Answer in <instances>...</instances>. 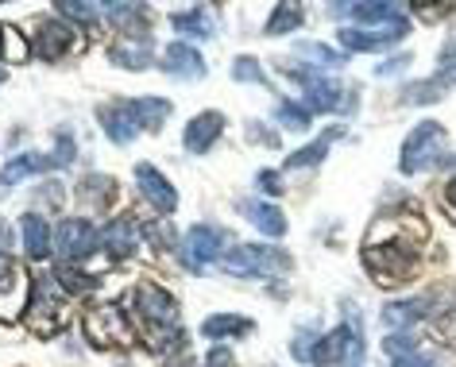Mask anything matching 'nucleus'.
Masks as SVG:
<instances>
[{"label":"nucleus","instance_id":"obj_1","mask_svg":"<svg viewBox=\"0 0 456 367\" xmlns=\"http://www.w3.org/2000/svg\"><path fill=\"white\" fill-rule=\"evenodd\" d=\"M363 360V337L356 325H340L333 332H325L322 340L314 344L310 360L305 363H317V367H360Z\"/></svg>","mask_w":456,"mask_h":367},{"label":"nucleus","instance_id":"obj_2","mask_svg":"<svg viewBox=\"0 0 456 367\" xmlns=\"http://www.w3.org/2000/svg\"><path fill=\"white\" fill-rule=\"evenodd\" d=\"M290 267V256L279 248L267 244H244L224 256V271L228 274H259V279H271V274H282Z\"/></svg>","mask_w":456,"mask_h":367},{"label":"nucleus","instance_id":"obj_3","mask_svg":"<svg viewBox=\"0 0 456 367\" xmlns=\"http://www.w3.org/2000/svg\"><path fill=\"white\" fill-rule=\"evenodd\" d=\"M441 143H444V128H441V124H433V120L418 124V128L406 135V143H403V159H398L403 175H418V170H426V167L437 163Z\"/></svg>","mask_w":456,"mask_h":367},{"label":"nucleus","instance_id":"obj_4","mask_svg":"<svg viewBox=\"0 0 456 367\" xmlns=\"http://www.w3.org/2000/svg\"><path fill=\"white\" fill-rule=\"evenodd\" d=\"M363 259H368V267H371V279H379L383 286H395L414 274V256L406 251V244H395V240H383L375 251L368 248Z\"/></svg>","mask_w":456,"mask_h":367},{"label":"nucleus","instance_id":"obj_5","mask_svg":"<svg viewBox=\"0 0 456 367\" xmlns=\"http://www.w3.org/2000/svg\"><path fill=\"white\" fill-rule=\"evenodd\" d=\"M54 244H59V256L66 263H82V259H89L101 248V236H97L94 224L82 221V216H66V221L59 224Z\"/></svg>","mask_w":456,"mask_h":367},{"label":"nucleus","instance_id":"obj_6","mask_svg":"<svg viewBox=\"0 0 456 367\" xmlns=\"http://www.w3.org/2000/svg\"><path fill=\"white\" fill-rule=\"evenodd\" d=\"M224 232H221V228H209V224H193L190 228V232H186V240H182V248H186V251H182V259H186V267L190 271H205V267H209V263L213 259H221V251H224Z\"/></svg>","mask_w":456,"mask_h":367},{"label":"nucleus","instance_id":"obj_7","mask_svg":"<svg viewBox=\"0 0 456 367\" xmlns=\"http://www.w3.org/2000/svg\"><path fill=\"white\" fill-rule=\"evenodd\" d=\"M89 340L97 344V348H120V344L132 340V329L128 321H124L120 306H101L97 314H89Z\"/></svg>","mask_w":456,"mask_h":367},{"label":"nucleus","instance_id":"obj_8","mask_svg":"<svg viewBox=\"0 0 456 367\" xmlns=\"http://www.w3.org/2000/svg\"><path fill=\"white\" fill-rule=\"evenodd\" d=\"M135 186H140V193H143V198L151 201L163 216H170V213L178 209L175 186H170V182L163 178V170H155L151 163H140V167H135Z\"/></svg>","mask_w":456,"mask_h":367},{"label":"nucleus","instance_id":"obj_9","mask_svg":"<svg viewBox=\"0 0 456 367\" xmlns=\"http://www.w3.org/2000/svg\"><path fill=\"white\" fill-rule=\"evenodd\" d=\"M406 36V20L398 24H387V28H375V31H360V28H340V47L345 51H379V47H391Z\"/></svg>","mask_w":456,"mask_h":367},{"label":"nucleus","instance_id":"obj_10","mask_svg":"<svg viewBox=\"0 0 456 367\" xmlns=\"http://www.w3.org/2000/svg\"><path fill=\"white\" fill-rule=\"evenodd\" d=\"M135 309L151 321V325H175L178 321V306H175V298H170L163 286H155V282H147L140 286V294H135Z\"/></svg>","mask_w":456,"mask_h":367},{"label":"nucleus","instance_id":"obj_11","mask_svg":"<svg viewBox=\"0 0 456 367\" xmlns=\"http://www.w3.org/2000/svg\"><path fill=\"white\" fill-rule=\"evenodd\" d=\"M221 132H224V117L209 109V112H201V117H193L186 124V132H182V143H186V151L205 155L216 140H221Z\"/></svg>","mask_w":456,"mask_h":367},{"label":"nucleus","instance_id":"obj_12","mask_svg":"<svg viewBox=\"0 0 456 367\" xmlns=\"http://www.w3.org/2000/svg\"><path fill=\"white\" fill-rule=\"evenodd\" d=\"M74 47V31L70 24H59V20H39V28H36V54L39 59H62L66 51Z\"/></svg>","mask_w":456,"mask_h":367},{"label":"nucleus","instance_id":"obj_13","mask_svg":"<svg viewBox=\"0 0 456 367\" xmlns=\"http://www.w3.org/2000/svg\"><path fill=\"white\" fill-rule=\"evenodd\" d=\"M163 70L170 77H182V82H198V77H205V62L190 43H170L163 51Z\"/></svg>","mask_w":456,"mask_h":367},{"label":"nucleus","instance_id":"obj_14","mask_svg":"<svg viewBox=\"0 0 456 367\" xmlns=\"http://www.w3.org/2000/svg\"><path fill=\"white\" fill-rule=\"evenodd\" d=\"M101 128L109 132V140L112 143H132L135 135H140V120H135V112L128 101H120V105H112V109H101Z\"/></svg>","mask_w":456,"mask_h":367},{"label":"nucleus","instance_id":"obj_15","mask_svg":"<svg viewBox=\"0 0 456 367\" xmlns=\"http://www.w3.org/2000/svg\"><path fill=\"white\" fill-rule=\"evenodd\" d=\"M333 12H345L348 20H356V24H368V28H387V24H398V20H403V8L387 4V0H379V4H348V8L337 4Z\"/></svg>","mask_w":456,"mask_h":367},{"label":"nucleus","instance_id":"obj_16","mask_svg":"<svg viewBox=\"0 0 456 367\" xmlns=\"http://www.w3.org/2000/svg\"><path fill=\"white\" fill-rule=\"evenodd\" d=\"M298 77L305 86V109H310V117L314 112H329V109L340 105V86L337 82H329V77H314V74H298Z\"/></svg>","mask_w":456,"mask_h":367},{"label":"nucleus","instance_id":"obj_17","mask_svg":"<svg viewBox=\"0 0 456 367\" xmlns=\"http://www.w3.org/2000/svg\"><path fill=\"white\" fill-rule=\"evenodd\" d=\"M59 167V159L54 155H16L12 163H4V170H0V182L4 186H16V182H24V178H31V175H43V170H54Z\"/></svg>","mask_w":456,"mask_h":367},{"label":"nucleus","instance_id":"obj_18","mask_svg":"<svg viewBox=\"0 0 456 367\" xmlns=\"http://www.w3.org/2000/svg\"><path fill=\"white\" fill-rule=\"evenodd\" d=\"M135 240H140V232H135V224L128 221V216H117V221L105 224V232H101V248L109 251V256H132L135 251Z\"/></svg>","mask_w":456,"mask_h":367},{"label":"nucleus","instance_id":"obj_19","mask_svg":"<svg viewBox=\"0 0 456 367\" xmlns=\"http://www.w3.org/2000/svg\"><path fill=\"white\" fill-rule=\"evenodd\" d=\"M240 213L252 221L264 236H287V216H282V209H275L271 201H244Z\"/></svg>","mask_w":456,"mask_h":367},{"label":"nucleus","instance_id":"obj_20","mask_svg":"<svg viewBox=\"0 0 456 367\" xmlns=\"http://www.w3.org/2000/svg\"><path fill=\"white\" fill-rule=\"evenodd\" d=\"M201 332L209 340H232V337H248V332H256V325L248 317H236V314H213V317H205Z\"/></svg>","mask_w":456,"mask_h":367},{"label":"nucleus","instance_id":"obj_21","mask_svg":"<svg viewBox=\"0 0 456 367\" xmlns=\"http://www.w3.org/2000/svg\"><path fill=\"white\" fill-rule=\"evenodd\" d=\"M170 24H175V31H182V36H190V39H209L213 36V12L205 4L198 8H186V12H175L170 16Z\"/></svg>","mask_w":456,"mask_h":367},{"label":"nucleus","instance_id":"obj_22","mask_svg":"<svg viewBox=\"0 0 456 367\" xmlns=\"http://www.w3.org/2000/svg\"><path fill=\"white\" fill-rule=\"evenodd\" d=\"M20 228H24V248H28V256L31 259H47V251H51V228L43 216L36 213H28L24 221H20Z\"/></svg>","mask_w":456,"mask_h":367},{"label":"nucleus","instance_id":"obj_23","mask_svg":"<svg viewBox=\"0 0 456 367\" xmlns=\"http://www.w3.org/2000/svg\"><path fill=\"white\" fill-rule=\"evenodd\" d=\"M421 314H426V302H421V298H414V302H391L383 309V325L391 332H406L410 325H418Z\"/></svg>","mask_w":456,"mask_h":367},{"label":"nucleus","instance_id":"obj_24","mask_svg":"<svg viewBox=\"0 0 456 367\" xmlns=\"http://www.w3.org/2000/svg\"><path fill=\"white\" fill-rule=\"evenodd\" d=\"M140 128H163L167 124V112H170V101H159V97H140V101H128Z\"/></svg>","mask_w":456,"mask_h":367},{"label":"nucleus","instance_id":"obj_25","mask_svg":"<svg viewBox=\"0 0 456 367\" xmlns=\"http://www.w3.org/2000/svg\"><path fill=\"white\" fill-rule=\"evenodd\" d=\"M337 135H340V128H329V132L322 135V140H314L310 147H302V151H294V155H290V159H287V163H282V167H287V170H302V167H314V163H322V159H325V151H329V143H333Z\"/></svg>","mask_w":456,"mask_h":367},{"label":"nucleus","instance_id":"obj_26","mask_svg":"<svg viewBox=\"0 0 456 367\" xmlns=\"http://www.w3.org/2000/svg\"><path fill=\"white\" fill-rule=\"evenodd\" d=\"M305 24V12H302V4H282L271 12L267 20V36H287V31H298Z\"/></svg>","mask_w":456,"mask_h":367},{"label":"nucleus","instance_id":"obj_27","mask_svg":"<svg viewBox=\"0 0 456 367\" xmlns=\"http://www.w3.org/2000/svg\"><path fill=\"white\" fill-rule=\"evenodd\" d=\"M275 124H282L287 132H305V128H310V109H305V105H294V101H279Z\"/></svg>","mask_w":456,"mask_h":367},{"label":"nucleus","instance_id":"obj_28","mask_svg":"<svg viewBox=\"0 0 456 367\" xmlns=\"http://www.w3.org/2000/svg\"><path fill=\"white\" fill-rule=\"evenodd\" d=\"M298 54L305 62H317V66H340L348 62V54H337L333 47H325V43H298Z\"/></svg>","mask_w":456,"mask_h":367},{"label":"nucleus","instance_id":"obj_29","mask_svg":"<svg viewBox=\"0 0 456 367\" xmlns=\"http://www.w3.org/2000/svg\"><path fill=\"white\" fill-rule=\"evenodd\" d=\"M437 97H441V82H437V77H433V82H414V86L403 89L406 105H429V101H437Z\"/></svg>","mask_w":456,"mask_h":367},{"label":"nucleus","instance_id":"obj_30","mask_svg":"<svg viewBox=\"0 0 456 367\" xmlns=\"http://www.w3.org/2000/svg\"><path fill=\"white\" fill-rule=\"evenodd\" d=\"M59 12H62L66 20H77V24H97V16L105 12V8H97V4H82V0H62Z\"/></svg>","mask_w":456,"mask_h":367},{"label":"nucleus","instance_id":"obj_31","mask_svg":"<svg viewBox=\"0 0 456 367\" xmlns=\"http://www.w3.org/2000/svg\"><path fill=\"white\" fill-rule=\"evenodd\" d=\"M112 62L128 66V70H143V66H151V51L147 47H117L112 51Z\"/></svg>","mask_w":456,"mask_h":367},{"label":"nucleus","instance_id":"obj_32","mask_svg":"<svg viewBox=\"0 0 456 367\" xmlns=\"http://www.w3.org/2000/svg\"><path fill=\"white\" fill-rule=\"evenodd\" d=\"M0 59H12V62H20V59H28V51H24V43H20L12 31H8L4 24H0Z\"/></svg>","mask_w":456,"mask_h":367},{"label":"nucleus","instance_id":"obj_33","mask_svg":"<svg viewBox=\"0 0 456 367\" xmlns=\"http://www.w3.org/2000/svg\"><path fill=\"white\" fill-rule=\"evenodd\" d=\"M232 77L236 82H256V86H264V70H259V62L256 59H236V66H232Z\"/></svg>","mask_w":456,"mask_h":367},{"label":"nucleus","instance_id":"obj_34","mask_svg":"<svg viewBox=\"0 0 456 367\" xmlns=\"http://www.w3.org/2000/svg\"><path fill=\"white\" fill-rule=\"evenodd\" d=\"M54 279H59V286L62 290H89V286H97V279H89V274H77V271H66V267H59V274H54Z\"/></svg>","mask_w":456,"mask_h":367},{"label":"nucleus","instance_id":"obj_35","mask_svg":"<svg viewBox=\"0 0 456 367\" xmlns=\"http://www.w3.org/2000/svg\"><path fill=\"white\" fill-rule=\"evenodd\" d=\"M383 348H387V352H398V355H410V352L418 348V340H414V337H398V332H395V337L383 340Z\"/></svg>","mask_w":456,"mask_h":367},{"label":"nucleus","instance_id":"obj_36","mask_svg":"<svg viewBox=\"0 0 456 367\" xmlns=\"http://www.w3.org/2000/svg\"><path fill=\"white\" fill-rule=\"evenodd\" d=\"M395 367H437V360L426 355V352H410V355H398Z\"/></svg>","mask_w":456,"mask_h":367},{"label":"nucleus","instance_id":"obj_37","mask_svg":"<svg viewBox=\"0 0 456 367\" xmlns=\"http://www.w3.org/2000/svg\"><path fill=\"white\" fill-rule=\"evenodd\" d=\"M259 190H267V193H282V182L275 170H259Z\"/></svg>","mask_w":456,"mask_h":367},{"label":"nucleus","instance_id":"obj_38","mask_svg":"<svg viewBox=\"0 0 456 367\" xmlns=\"http://www.w3.org/2000/svg\"><path fill=\"white\" fill-rule=\"evenodd\" d=\"M403 66H410V54H398V59H391V62H383V66H375V74H379V77H387V74L403 70Z\"/></svg>","mask_w":456,"mask_h":367},{"label":"nucleus","instance_id":"obj_39","mask_svg":"<svg viewBox=\"0 0 456 367\" xmlns=\"http://www.w3.org/2000/svg\"><path fill=\"white\" fill-rule=\"evenodd\" d=\"M147 236H151V244H155V248H170V228L151 224V228H147Z\"/></svg>","mask_w":456,"mask_h":367},{"label":"nucleus","instance_id":"obj_40","mask_svg":"<svg viewBox=\"0 0 456 367\" xmlns=\"http://www.w3.org/2000/svg\"><path fill=\"white\" fill-rule=\"evenodd\" d=\"M8 251H12V228L0 221V259H8Z\"/></svg>","mask_w":456,"mask_h":367},{"label":"nucleus","instance_id":"obj_41","mask_svg":"<svg viewBox=\"0 0 456 367\" xmlns=\"http://www.w3.org/2000/svg\"><path fill=\"white\" fill-rule=\"evenodd\" d=\"M437 82H441V86H456V62H441Z\"/></svg>","mask_w":456,"mask_h":367},{"label":"nucleus","instance_id":"obj_42","mask_svg":"<svg viewBox=\"0 0 456 367\" xmlns=\"http://www.w3.org/2000/svg\"><path fill=\"white\" fill-rule=\"evenodd\" d=\"M441 62H456V28H452V36L444 39V47H441Z\"/></svg>","mask_w":456,"mask_h":367},{"label":"nucleus","instance_id":"obj_43","mask_svg":"<svg viewBox=\"0 0 456 367\" xmlns=\"http://www.w3.org/2000/svg\"><path fill=\"white\" fill-rule=\"evenodd\" d=\"M12 263H8V259H0V294H4L8 290V282H12Z\"/></svg>","mask_w":456,"mask_h":367},{"label":"nucleus","instance_id":"obj_44","mask_svg":"<svg viewBox=\"0 0 456 367\" xmlns=\"http://www.w3.org/2000/svg\"><path fill=\"white\" fill-rule=\"evenodd\" d=\"M444 201H449L452 209H456V175L449 178V186H444Z\"/></svg>","mask_w":456,"mask_h":367},{"label":"nucleus","instance_id":"obj_45","mask_svg":"<svg viewBox=\"0 0 456 367\" xmlns=\"http://www.w3.org/2000/svg\"><path fill=\"white\" fill-rule=\"evenodd\" d=\"M0 86H4V70H0Z\"/></svg>","mask_w":456,"mask_h":367}]
</instances>
